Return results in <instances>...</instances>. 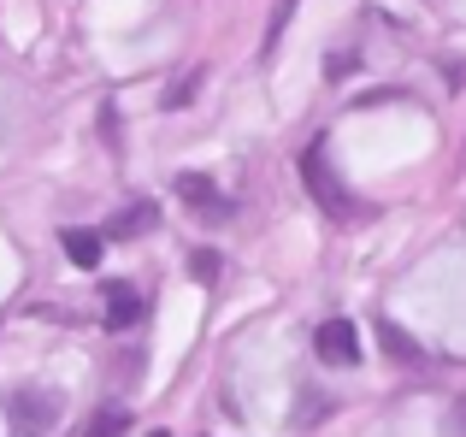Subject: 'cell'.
I'll use <instances>...</instances> for the list:
<instances>
[{"instance_id":"cell-1","label":"cell","mask_w":466,"mask_h":437,"mask_svg":"<svg viewBox=\"0 0 466 437\" xmlns=\"http://www.w3.org/2000/svg\"><path fill=\"white\" fill-rule=\"evenodd\" d=\"M66 414V396L59 391H12L0 402V420H6V437H47Z\"/></svg>"},{"instance_id":"cell-2","label":"cell","mask_w":466,"mask_h":437,"mask_svg":"<svg viewBox=\"0 0 466 437\" xmlns=\"http://www.w3.org/2000/svg\"><path fill=\"white\" fill-rule=\"evenodd\" d=\"M301 184H308V196H313L325 213H337V218H349V213H354V196L342 189V178L330 172L325 142H308V154H301Z\"/></svg>"},{"instance_id":"cell-3","label":"cell","mask_w":466,"mask_h":437,"mask_svg":"<svg viewBox=\"0 0 466 437\" xmlns=\"http://www.w3.org/2000/svg\"><path fill=\"white\" fill-rule=\"evenodd\" d=\"M177 196H183V208H189L195 218H207V225H225V218L237 213V208L225 201V189H218L213 178H201V172H183V178H177Z\"/></svg>"},{"instance_id":"cell-4","label":"cell","mask_w":466,"mask_h":437,"mask_svg":"<svg viewBox=\"0 0 466 437\" xmlns=\"http://www.w3.org/2000/svg\"><path fill=\"white\" fill-rule=\"evenodd\" d=\"M313 355L325 361V367H354L360 361V337H354L349 320H325L313 331Z\"/></svg>"},{"instance_id":"cell-5","label":"cell","mask_w":466,"mask_h":437,"mask_svg":"<svg viewBox=\"0 0 466 437\" xmlns=\"http://www.w3.org/2000/svg\"><path fill=\"white\" fill-rule=\"evenodd\" d=\"M101 301H106V325H113V331H130V325L142 320V296H137V284H106V290H101Z\"/></svg>"},{"instance_id":"cell-6","label":"cell","mask_w":466,"mask_h":437,"mask_svg":"<svg viewBox=\"0 0 466 437\" xmlns=\"http://www.w3.org/2000/svg\"><path fill=\"white\" fill-rule=\"evenodd\" d=\"M154 218H159V213H154V201H130V208L118 213L113 225H106V237H125V242H130V237H148Z\"/></svg>"},{"instance_id":"cell-7","label":"cell","mask_w":466,"mask_h":437,"mask_svg":"<svg viewBox=\"0 0 466 437\" xmlns=\"http://www.w3.org/2000/svg\"><path fill=\"white\" fill-rule=\"evenodd\" d=\"M59 242H66V254H71V266H101V230H59Z\"/></svg>"},{"instance_id":"cell-8","label":"cell","mask_w":466,"mask_h":437,"mask_svg":"<svg viewBox=\"0 0 466 437\" xmlns=\"http://www.w3.org/2000/svg\"><path fill=\"white\" fill-rule=\"evenodd\" d=\"M378 337H384V343H390V355H396V361H420V355H425V349L413 343V337L401 331V325H390V320L378 325Z\"/></svg>"},{"instance_id":"cell-9","label":"cell","mask_w":466,"mask_h":437,"mask_svg":"<svg viewBox=\"0 0 466 437\" xmlns=\"http://www.w3.org/2000/svg\"><path fill=\"white\" fill-rule=\"evenodd\" d=\"M125 426H130L125 408H101V414H95L89 426H83V437H125Z\"/></svg>"},{"instance_id":"cell-10","label":"cell","mask_w":466,"mask_h":437,"mask_svg":"<svg viewBox=\"0 0 466 437\" xmlns=\"http://www.w3.org/2000/svg\"><path fill=\"white\" fill-rule=\"evenodd\" d=\"M449 437H466V396L449 408Z\"/></svg>"},{"instance_id":"cell-11","label":"cell","mask_w":466,"mask_h":437,"mask_svg":"<svg viewBox=\"0 0 466 437\" xmlns=\"http://www.w3.org/2000/svg\"><path fill=\"white\" fill-rule=\"evenodd\" d=\"M218 272V260H213V249H201V254H195V278H213Z\"/></svg>"},{"instance_id":"cell-12","label":"cell","mask_w":466,"mask_h":437,"mask_svg":"<svg viewBox=\"0 0 466 437\" xmlns=\"http://www.w3.org/2000/svg\"><path fill=\"white\" fill-rule=\"evenodd\" d=\"M154 437H166V432H154Z\"/></svg>"}]
</instances>
